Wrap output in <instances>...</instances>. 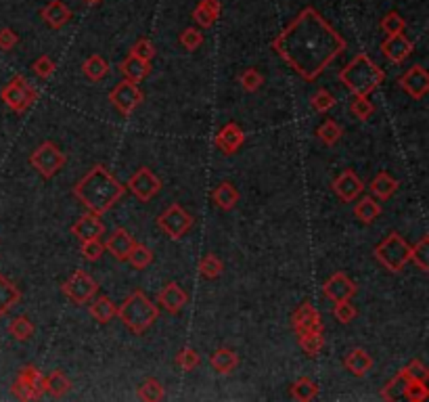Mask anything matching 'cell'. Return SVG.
<instances>
[{
  "label": "cell",
  "mask_w": 429,
  "mask_h": 402,
  "mask_svg": "<svg viewBox=\"0 0 429 402\" xmlns=\"http://www.w3.org/2000/svg\"><path fill=\"white\" fill-rule=\"evenodd\" d=\"M273 48L302 80L314 82L345 50V40L316 9L306 6L273 40Z\"/></svg>",
  "instance_id": "cell-1"
},
{
  "label": "cell",
  "mask_w": 429,
  "mask_h": 402,
  "mask_svg": "<svg viewBox=\"0 0 429 402\" xmlns=\"http://www.w3.org/2000/svg\"><path fill=\"white\" fill-rule=\"evenodd\" d=\"M126 193V186L107 170L105 164H95L72 189V195L96 216L109 212Z\"/></svg>",
  "instance_id": "cell-2"
},
{
  "label": "cell",
  "mask_w": 429,
  "mask_h": 402,
  "mask_svg": "<svg viewBox=\"0 0 429 402\" xmlns=\"http://www.w3.org/2000/svg\"><path fill=\"white\" fill-rule=\"evenodd\" d=\"M385 80V72L367 52L356 55L341 72H339V82L345 84L356 96H369L377 86H382Z\"/></svg>",
  "instance_id": "cell-3"
},
{
  "label": "cell",
  "mask_w": 429,
  "mask_h": 402,
  "mask_svg": "<svg viewBox=\"0 0 429 402\" xmlns=\"http://www.w3.org/2000/svg\"><path fill=\"white\" fill-rule=\"evenodd\" d=\"M115 316H120V320H122L132 333L143 335L144 331L159 318V306L153 304V302L147 298V294H144L143 289H137V291H132V294L124 300V304L118 308V314H115Z\"/></svg>",
  "instance_id": "cell-4"
},
{
  "label": "cell",
  "mask_w": 429,
  "mask_h": 402,
  "mask_svg": "<svg viewBox=\"0 0 429 402\" xmlns=\"http://www.w3.org/2000/svg\"><path fill=\"white\" fill-rule=\"evenodd\" d=\"M375 260L387 272H400L411 262V245L404 241L402 235L389 233L382 243L375 247Z\"/></svg>",
  "instance_id": "cell-5"
},
{
  "label": "cell",
  "mask_w": 429,
  "mask_h": 402,
  "mask_svg": "<svg viewBox=\"0 0 429 402\" xmlns=\"http://www.w3.org/2000/svg\"><path fill=\"white\" fill-rule=\"evenodd\" d=\"M36 96H38L36 89L23 76H15L8 84H4L2 90H0L2 103L15 113H25L32 107V103L36 101Z\"/></svg>",
  "instance_id": "cell-6"
},
{
  "label": "cell",
  "mask_w": 429,
  "mask_h": 402,
  "mask_svg": "<svg viewBox=\"0 0 429 402\" xmlns=\"http://www.w3.org/2000/svg\"><path fill=\"white\" fill-rule=\"evenodd\" d=\"M65 162H67L65 153H63L52 140H45V143L38 145V147L32 151V155H30V164L38 170V174H40L42 179H52V177H57V174L63 170Z\"/></svg>",
  "instance_id": "cell-7"
},
{
  "label": "cell",
  "mask_w": 429,
  "mask_h": 402,
  "mask_svg": "<svg viewBox=\"0 0 429 402\" xmlns=\"http://www.w3.org/2000/svg\"><path fill=\"white\" fill-rule=\"evenodd\" d=\"M11 390L19 401H38L47 392V377L34 364H28L19 371Z\"/></svg>",
  "instance_id": "cell-8"
},
{
  "label": "cell",
  "mask_w": 429,
  "mask_h": 402,
  "mask_svg": "<svg viewBox=\"0 0 429 402\" xmlns=\"http://www.w3.org/2000/svg\"><path fill=\"white\" fill-rule=\"evenodd\" d=\"M61 291L74 302V304H88L98 291L96 281L82 268L74 270L72 277L61 285Z\"/></svg>",
  "instance_id": "cell-9"
},
{
  "label": "cell",
  "mask_w": 429,
  "mask_h": 402,
  "mask_svg": "<svg viewBox=\"0 0 429 402\" xmlns=\"http://www.w3.org/2000/svg\"><path fill=\"white\" fill-rule=\"evenodd\" d=\"M144 101V94L141 86L137 82L130 80H122L120 84H115V89L109 92V103L120 111V116L128 118L137 111V107Z\"/></svg>",
  "instance_id": "cell-10"
},
{
  "label": "cell",
  "mask_w": 429,
  "mask_h": 402,
  "mask_svg": "<svg viewBox=\"0 0 429 402\" xmlns=\"http://www.w3.org/2000/svg\"><path fill=\"white\" fill-rule=\"evenodd\" d=\"M193 216L181 206V203H172L164 214L157 216V226L170 237V239H181L185 237L193 226Z\"/></svg>",
  "instance_id": "cell-11"
},
{
  "label": "cell",
  "mask_w": 429,
  "mask_h": 402,
  "mask_svg": "<svg viewBox=\"0 0 429 402\" xmlns=\"http://www.w3.org/2000/svg\"><path fill=\"white\" fill-rule=\"evenodd\" d=\"M128 189L139 201H151L159 191H161V180L153 174L151 168H139L130 179H128Z\"/></svg>",
  "instance_id": "cell-12"
},
{
  "label": "cell",
  "mask_w": 429,
  "mask_h": 402,
  "mask_svg": "<svg viewBox=\"0 0 429 402\" xmlns=\"http://www.w3.org/2000/svg\"><path fill=\"white\" fill-rule=\"evenodd\" d=\"M398 86L404 90L408 96L413 99H423L429 92V74L423 65H413L411 69H406L400 80Z\"/></svg>",
  "instance_id": "cell-13"
},
{
  "label": "cell",
  "mask_w": 429,
  "mask_h": 402,
  "mask_svg": "<svg viewBox=\"0 0 429 402\" xmlns=\"http://www.w3.org/2000/svg\"><path fill=\"white\" fill-rule=\"evenodd\" d=\"M331 186H333L335 195L341 201H345V203L356 201L362 195V191H365V182L358 179V174L354 170H345L339 177H335Z\"/></svg>",
  "instance_id": "cell-14"
},
{
  "label": "cell",
  "mask_w": 429,
  "mask_h": 402,
  "mask_svg": "<svg viewBox=\"0 0 429 402\" xmlns=\"http://www.w3.org/2000/svg\"><path fill=\"white\" fill-rule=\"evenodd\" d=\"M157 304H161V308H166L170 314H178L189 304V294L178 283L170 281L159 289Z\"/></svg>",
  "instance_id": "cell-15"
},
{
  "label": "cell",
  "mask_w": 429,
  "mask_h": 402,
  "mask_svg": "<svg viewBox=\"0 0 429 402\" xmlns=\"http://www.w3.org/2000/svg\"><path fill=\"white\" fill-rule=\"evenodd\" d=\"M325 296L333 302H341V300H352L358 291L356 283L345 274V272H335L329 277V281L323 287Z\"/></svg>",
  "instance_id": "cell-16"
},
{
  "label": "cell",
  "mask_w": 429,
  "mask_h": 402,
  "mask_svg": "<svg viewBox=\"0 0 429 402\" xmlns=\"http://www.w3.org/2000/svg\"><path fill=\"white\" fill-rule=\"evenodd\" d=\"M291 325L295 329V333H308V331H323V318L321 313L310 304V302H304L293 316H291Z\"/></svg>",
  "instance_id": "cell-17"
},
{
  "label": "cell",
  "mask_w": 429,
  "mask_h": 402,
  "mask_svg": "<svg viewBox=\"0 0 429 402\" xmlns=\"http://www.w3.org/2000/svg\"><path fill=\"white\" fill-rule=\"evenodd\" d=\"M135 237L128 233V228H124V226H118L113 233H111V237H107V241H105V250L115 258V260H120V262H126L128 260V254L132 252V247H135Z\"/></svg>",
  "instance_id": "cell-18"
},
{
  "label": "cell",
  "mask_w": 429,
  "mask_h": 402,
  "mask_svg": "<svg viewBox=\"0 0 429 402\" xmlns=\"http://www.w3.org/2000/svg\"><path fill=\"white\" fill-rule=\"evenodd\" d=\"M214 143H216V147L224 155H233V153H237L239 149H241V145L245 143V133H243V128L239 126L237 122H229V124H224L218 130Z\"/></svg>",
  "instance_id": "cell-19"
},
{
  "label": "cell",
  "mask_w": 429,
  "mask_h": 402,
  "mask_svg": "<svg viewBox=\"0 0 429 402\" xmlns=\"http://www.w3.org/2000/svg\"><path fill=\"white\" fill-rule=\"evenodd\" d=\"M105 233V224L101 220V216H96L93 212L80 216L76 223L72 224V235L82 243V241H91V239H98Z\"/></svg>",
  "instance_id": "cell-20"
},
{
  "label": "cell",
  "mask_w": 429,
  "mask_h": 402,
  "mask_svg": "<svg viewBox=\"0 0 429 402\" xmlns=\"http://www.w3.org/2000/svg\"><path fill=\"white\" fill-rule=\"evenodd\" d=\"M382 52L391 63H402L413 55V43L404 34H389L382 43Z\"/></svg>",
  "instance_id": "cell-21"
},
{
  "label": "cell",
  "mask_w": 429,
  "mask_h": 402,
  "mask_svg": "<svg viewBox=\"0 0 429 402\" xmlns=\"http://www.w3.org/2000/svg\"><path fill=\"white\" fill-rule=\"evenodd\" d=\"M120 72H122L124 80H130V82L141 84L144 78L151 74V61H144V59H139V57H135V55H128V57L120 63Z\"/></svg>",
  "instance_id": "cell-22"
},
{
  "label": "cell",
  "mask_w": 429,
  "mask_h": 402,
  "mask_svg": "<svg viewBox=\"0 0 429 402\" xmlns=\"http://www.w3.org/2000/svg\"><path fill=\"white\" fill-rule=\"evenodd\" d=\"M40 15L52 30H59L72 19V9L63 0H50L47 6L40 11Z\"/></svg>",
  "instance_id": "cell-23"
},
{
  "label": "cell",
  "mask_w": 429,
  "mask_h": 402,
  "mask_svg": "<svg viewBox=\"0 0 429 402\" xmlns=\"http://www.w3.org/2000/svg\"><path fill=\"white\" fill-rule=\"evenodd\" d=\"M21 302V289L4 274H0V316L8 314Z\"/></svg>",
  "instance_id": "cell-24"
},
{
  "label": "cell",
  "mask_w": 429,
  "mask_h": 402,
  "mask_svg": "<svg viewBox=\"0 0 429 402\" xmlns=\"http://www.w3.org/2000/svg\"><path fill=\"white\" fill-rule=\"evenodd\" d=\"M343 364H345V369H348L354 377H362V375H367V373L373 369V358H371V354H369L367 350L354 348V350L345 357Z\"/></svg>",
  "instance_id": "cell-25"
},
{
  "label": "cell",
  "mask_w": 429,
  "mask_h": 402,
  "mask_svg": "<svg viewBox=\"0 0 429 402\" xmlns=\"http://www.w3.org/2000/svg\"><path fill=\"white\" fill-rule=\"evenodd\" d=\"M354 216H356V220H360L362 224L375 223L382 216V203L373 195L371 197H362L354 206Z\"/></svg>",
  "instance_id": "cell-26"
},
{
  "label": "cell",
  "mask_w": 429,
  "mask_h": 402,
  "mask_svg": "<svg viewBox=\"0 0 429 402\" xmlns=\"http://www.w3.org/2000/svg\"><path fill=\"white\" fill-rule=\"evenodd\" d=\"M210 364L222 375L233 373L239 367V354L231 348H218L214 354H210Z\"/></svg>",
  "instance_id": "cell-27"
},
{
  "label": "cell",
  "mask_w": 429,
  "mask_h": 402,
  "mask_svg": "<svg viewBox=\"0 0 429 402\" xmlns=\"http://www.w3.org/2000/svg\"><path fill=\"white\" fill-rule=\"evenodd\" d=\"M88 313L91 316L95 318L96 323H101V325H107L115 314H118V308H115V304L111 302V298H107V296H98V298H93L91 300V304H88Z\"/></svg>",
  "instance_id": "cell-28"
},
{
  "label": "cell",
  "mask_w": 429,
  "mask_h": 402,
  "mask_svg": "<svg viewBox=\"0 0 429 402\" xmlns=\"http://www.w3.org/2000/svg\"><path fill=\"white\" fill-rule=\"evenodd\" d=\"M212 199L214 203L220 208V210H233L239 201V191L233 182H220L214 193H212Z\"/></svg>",
  "instance_id": "cell-29"
},
{
  "label": "cell",
  "mask_w": 429,
  "mask_h": 402,
  "mask_svg": "<svg viewBox=\"0 0 429 402\" xmlns=\"http://www.w3.org/2000/svg\"><path fill=\"white\" fill-rule=\"evenodd\" d=\"M398 186H400V182L394 179V177H389L387 172H379L375 179L371 180V184H369V189H371V193H373L375 199H389L398 191Z\"/></svg>",
  "instance_id": "cell-30"
},
{
  "label": "cell",
  "mask_w": 429,
  "mask_h": 402,
  "mask_svg": "<svg viewBox=\"0 0 429 402\" xmlns=\"http://www.w3.org/2000/svg\"><path fill=\"white\" fill-rule=\"evenodd\" d=\"M82 72L91 82H101L107 74H109V63L101 57V55H91L84 63H82Z\"/></svg>",
  "instance_id": "cell-31"
},
{
  "label": "cell",
  "mask_w": 429,
  "mask_h": 402,
  "mask_svg": "<svg viewBox=\"0 0 429 402\" xmlns=\"http://www.w3.org/2000/svg\"><path fill=\"white\" fill-rule=\"evenodd\" d=\"M319 392H321V390H319V384L312 381L310 377H299V379L291 386V396H293L295 401H314V398H319Z\"/></svg>",
  "instance_id": "cell-32"
},
{
  "label": "cell",
  "mask_w": 429,
  "mask_h": 402,
  "mask_svg": "<svg viewBox=\"0 0 429 402\" xmlns=\"http://www.w3.org/2000/svg\"><path fill=\"white\" fill-rule=\"evenodd\" d=\"M8 333L17 340V342H28V340H32L34 337V331H36V327H34V323L28 318V316H15L11 323H8Z\"/></svg>",
  "instance_id": "cell-33"
},
{
  "label": "cell",
  "mask_w": 429,
  "mask_h": 402,
  "mask_svg": "<svg viewBox=\"0 0 429 402\" xmlns=\"http://www.w3.org/2000/svg\"><path fill=\"white\" fill-rule=\"evenodd\" d=\"M299 348L308 354V357H316L323 348H325V335L323 331H308V333H299L297 335Z\"/></svg>",
  "instance_id": "cell-34"
},
{
  "label": "cell",
  "mask_w": 429,
  "mask_h": 402,
  "mask_svg": "<svg viewBox=\"0 0 429 402\" xmlns=\"http://www.w3.org/2000/svg\"><path fill=\"white\" fill-rule=\"evenodd\" d=\"M69 390H72V381L67 379L65 373L52 371L47 377V392L52 398H63L65 394H69Z\"/></svg>",
  "instance_id": "cell-35"
},
{
  "label": "cell",
  "mask_w": 429,
  "mask_h": 402,
  "mask_svg": "<svg viewBox=\"0 0 429 402\" xmlns=\"http://www.w3.org/2000/svg\"><path fill=\"white\" fill-rule=\"evenodd\" d=\"M222 270H224V264H222V260H220L216 254H205V256L199 260V274H201L203 279H207V281L218 279V277L222 274Z\"/></svg>",
  "instance_id": "cell-36"
},
{
  "label": "cell",
  "mask_w": 429,
  "mask_h": 402,
  "mask_svg": "<svg viewBox=\"0 0 429 402\" xmlns=\"http://www.w3.org/2000/svg\"><path fill=\"white\" fill-rule=\"evenodd\" d=\"M137 396H139L141 401L157 402L166 398V390H164V386H161L155 377H149V379H144V384H141Z\"/></svg>",
  "instance_id": "cell-37"
},
{
  "label": "cell",
  "mask_w": 429,
  "mask_h": 402,
  "mask_svg": "<svg viewBox=\"0 0 429 402\" xmlns=\"http://www.w3.org/2000/svg\"><path fill=\"white\" fill-rule=\"evenodd\" d=\"M316 136L321 143H325L327 147H333L339 143V138L343 136V130L341 126L335 122V120H325L319 128H316Z\"/></svg>",
  "instance_id": "cell-38"
},
{
  "label": "cell",
  "mask_w": 429,
  "mask_h": 402,
  "mask_svg": "<svg viewBox=\"0 0 429 402\" xmlns=\"http://www.w3.org/2000/svg\"><path fill=\"white\" fill-rule=\"evenodd\" d=\"M408 379H411V377L404 373V369H400V373H398L391 381H387L385 388L382 390L383 401H398V398L402 396V390H404V386H406Z\"/></svg>",
  "instance_id": "cell-39"
},
{
  "label": "cell",
  "mask_w": 429,
  "mask_h": 402,
  "mask_svg": "<svg viewBox=\"0 0 429 402\" xmlns=\"http://www.w3.org/2000/svg\"><path fill=\"white\" fill-rule=\"evenodd\" d=\"M402 396L411 402H425L429 396L428 381H419V379H408L404 390H402Z\"/></svg>",
  "instance_id": "cell-40"
},
{
  "label": "cell",
  "mask_w": 429,
  "mask_h": 402,
  "mask_svg": "<svg viewBox=\"0 0 429 402\" xmlns=\"http://www.w3.org/2000/svg\"><path fill=\"white\" fill-rule=\"evenodd\" d=\"M126 262H130L135 268L143 270V268H147L153 262V252H151V247H147L143 243H135V247H132V252L128 254V260H126Z\"/></svg>",
  "instance_id": "cell-41"
},
{
  "label": "cell",
  "mask_w": 429,
  "mask_h": 402,
  "mask_svg": "<svg viewBox=\"0 0 429 402\" xmlns=\"http://www.w3.org/2000/svg\"><path fill=\"white\" fill-rule=\"evenodd\" d=\"M411 260L423 272L429 270V237H423L417 245L411 247Z\"/></svg>",
  "instance_id": "cell-42"
},
{
  "label": "cell",
  "mask_w": 429,
  "mask_h": 402,
  "mask_svg": "<svg viewBox=\"0 0 429 402\" xmlns=\"http://www.w3.org/2000/svg\"><path fill=\"white\" fill-rule=\"evenodd\" d=\"M310 105H312V109H316L319 113H325V111L333 109L335 105H337V99H335L329 90L321 89L310 96Z\"/></svg>",
  "instance_id": "cell-43"
},
{
  "label": "cell",
  "mask_w": 429,
  "mask_h": 402,
  "mask_svg": "<svg viewBox=\"0 0 429 402\" xmlns=\"http://www.w3.org/2000/svg\"><path fill=\"white\" fill-rule=\"evenodd\" d=\"M350 111H352L354 118H358V120L365 122V120H369L375 113V105L369 101V96H356L352 101V105H350Z\"/></svg>",
  "instance_id": "cell-44"
},
{
  "label": "cell",
  "mask_w": 429,
  "mask_h": 402,
  "mask_svg": "<svg viewBox=\"0 0 429 402\" xmlns=\"http://www.w3.org/2000/svg\"><path fill=\"white\" fill-rule=\"evenodd\" d=\"M239 82H241V89L245 90V92H256V90L264 84V76H262L258 69L251 67V69H245V72L241 74Z\"/></svg>",
  "instance_id": "cell-45"
},
{
  "label": "cell",
  "mask_w": 429,
  "mask_h": 402,
  "mask_svg": "<svg viewBox=\"0 0 429 402\" xmlns=\"http://www.w3.org/2000/svg\"><path fill=\"white\" fill-rule=\"evenodd\" d=\"M404 28H406V21H404L396 11H391V13H387V15L383 17L382 30L387 36H389V34H402Z\"/></svg>",
  "instance_id": "cell-46"
},
{
  "label": "cell",
  "mask_w": 429,
  "mask_h": 402,
  "mask_svg": "<svg viewBox=\"0 0 429 402\" xmlns=\"http://www.w3.org/2000/svg\"><path fill=\"white\" fill-rule=\"evenodd\" d=\"M335 318L339 320V323H343V325H348V323H352L354 318H356V306L350 302V300H341V302H335V308H333Z\"/></svg>",
  "instance_id": "cell-47"
},
{
  "label": "cell",
  "mask_w": 429,
  "mask_h": 402,
  "mask_svg": "<svg viewBox=\"0 0 429 402\" xmlns=\"http://www.w3.org/2000/svg\"><path fill=\"white\" fill-rule=\"evenodd\" d=\"M80 252H82L84 260H88V262H96V260H101V256L105 254V245H103V243H101L98 239L82 241V245H80Z\"/></svg>",
  "instance_id": "cell-48"
},
{
  "label": "cell",
  "mask_w": 429,
  "mask_h": 402,
  "mask_svg": "<svg viewBox=\"0 0 429 402\" xmlns=\"http://www.w3.org/2000/svg\"><path fill=\"white\" fill-rule=\"evenodd\" d=\"M201 358H199V352L195 348H183L178 354H176V364L185 371H193L195 367H199Z\"/></svg>",
  "instance_id": "cell-49"
},
{
  "label": "cell",
  "mask_w": 429,
  "mask_h": 402,
  "mask_svg": "<svg viewBox=\"0 0 429 402\" xmlns=\"http://www.w3.org/2000/svg\"><path fill=\"white\" fill-rule=\"evenodd\" d=\"M32 69H34V74H36L40 80H48V78H52V74H55V63H52L50 57L42 55V57H38V59L32 63Z\"/></svg>",
  "instance_id": "cell-50"
},
{
  "label": "cell",
  "mask_w": 429,
  "mask_h": 402,
  "mask_svg": "<svg viewBox=\"0 0 429 402\" xmlns=\"http://www.w3.org/2000/svg\"><path fill=\"white\" fill-rule=\"evenodd\" d=\"M404 373L411 377V379H419V381H428L429 379V371L428 367L419 360V358H415V360H411L406 367H404Z\"/></svg>",
  "instance_id": "cell-51"
},
{
  "label": "cell",
  "mask_w": 429,
  "mask_h": 402,
  "mask_svg": "<svg viewBox=\"0 0 429 402\" xmlns=\"http://www.w3.org/2000/svg\"><path fill=\"white\" fill-rule=\"evenodd\" d=\"M181 45L185 46L187 50H195L203 45V34L195 28H187L183 34H181Z\"/></svg>",
  "instance_id": "cell-52"
},
{
  "label": "cell",
  "mask_w": 429,
  "mask_h": 402,
  "mask_svg": "<svg viewBox=\"0 0 429 402\" xmlns=\"http://www.w3.org/2000/svg\"><path fill=\"white\" fill-rule=\"evenodd\" d=\"M130 55H135L139 59H144V61H151L155 57V46H153L151 40L141 38V40H137V45L130 48Z\"/></svg>",
  "instance_id": "cell-53"
},
{
  "label": "cell",
  "mask_w": 429,
  "mask_h": 402,
  "mask_svg": "<svg viewBox=\"0 0 429 402\" xmlns=\"http://www.w3.org/2000/svg\"><path fill=\"white\" fill-rule=\"evenodd\" d=\"M17 43H19V36L11 28H2L0 30V48L2 50H11L13 46H17Z\"/></svg>",
  "instance_id": "cell-54"
},
{
  "label": "cell",
  "mask_w": 429,
  "mask_h": 402,
  "mask_svg": "<svg viewBox=\"0 0 429 402\" xmlns=\"http://www.w3.org/2000/svg\"><path fill=\"white\" fill-rule=\"evenodd\" d=\"M193 19H195V21H197L201 28H212V26L216 23V21L212 19V15H210V13H207V11L201 6V4H199L195 11H193Z\"/></svg>",
  "instance_id": "cell-55"
},
{
  "label": "cell",
  "mask_w": 429,
  "mask_h": 402,
  "mask_svg": "<svg viewBox=\"0 0 429 402\" xmlns=\"http://www.w3.org/2000/svg\"><path fill=\"white\" fill-rule=\"evenodd\" d=\"M199 4H201V6H203V9H205L210 15H212V19H214V21L220 17V2H218V0H201Z\"/></svg>",
  "instance_id": "cell-56"
},
{
  "label": "cell",
  "mask_w": 429,
  "mask_h": 402,
  "mask_svg": "<svg viewBox=\"0 0 429 402\" xmlns=\"http://www.w3.org/2000/svg\"><path fill=\"white\" fill-rule=\"evenodd\" d=\"M84 2H86V4H98L101 0H84Z\"/></svg>",
  "instance_id": "cell-57"
}]
</instances>
